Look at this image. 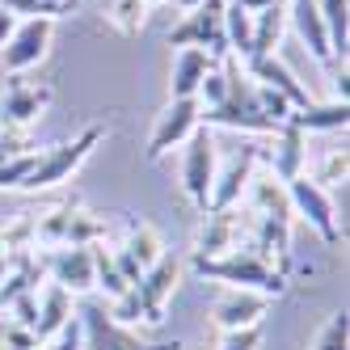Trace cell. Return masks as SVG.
I'll list each match as a JSON object with an SVG mask.
<instances>
[{"mask_svg": "<svg viewBox=\"0 0 350 350\" xmlns=\"http://www.w3.org/2000/svg\"><path fill=\"white\" fill-rule=\"evenodd\" d=\"M224 77H228V93L224 102L211 110H198V122L203 127H232V131H249V135H274L279 122H274L258 97V85L249 81V72L241 68V59L224 64Z\"/></svg>", "mask_w": 350, "mask_h": 350, "instance_id": "1", "label": "cell"}, {"mask_svg": "<svg viewBox=\"0 0 350 350\" xmlns=\"http://www.w3.org/2000/svg\"><path fill=\"white\" fill-rule=\"evenodd\" d=\"M190 266H194V274H203L211 283H224V287L262 291V295H283L287 291V274L274 270L254 245H241V249L219 254V258H194Z\"/></svg>", "mask_w": 350, "mask_h": 350, "instance_id": "2", "label": "cell"}, {"mask_svg": "<svg viewBox=\"0 0 350 350\" xmlns=\"http://www.w3.org/2000/svg\"><path fill=\"white\" fill-rule=\"evenodd\" d=\"M102 139H106V131L93 122V127H85L81 135H72V139H64V144H55V148H46V152H38L34 165H30V173H26V182H21V190L38 194V190H51V186L68 182L72 173L89 161V152H93Z\"/></svg>", "mask_w": 350, "mask_h": 350, "instance_id": "3", "label": "cell"}, {"mask_svg": "<svg viewBox=\"0 0 350 350\" xmlns=\"http://www.w3.org/2000/svg\"><path fill=\"white\" fill-rule=\"evenodd\" d=\"M241 245H254V211L249 207H219L203 211V224L194 232V258H219Z\"/></svg>", "mask_w": 350, "mask_h": 350, "instance_id": "4", "label": "cell"}, {"mask_svg": "<svg viewBox=\"0 0 350 350\" xmlns=\"http://www.w3.org/2000/svg\"><path fill=\"white\" fill-rule=\"evenodd\" d=\"M287 186V203H291V215H299L308 224L312 232H321L325 245H338L342 232H346V224L338 219V207H334V198L325 186H317L308 173H299V178L283 182Z\"/></svg>", "mask_w": 350, "mask_h": 350, "instance_id": "5", "label": "cell"}, {"mask_svg": "<svg viewBox=\"0 0 350 350\" xmlns=\"http://www.w3.org/2000/svg\"><path fill=\"white\" fill-rule=\"evenodd\" d=\"M81 346L85 350H182V342H144L135 329L118 325L102 304H85L81 312Z\"/></svg>", "mask_w": 350, "mask_h": 350, "instance_id": "6", "label": "cell"}, {"mask_svg": "<svg viewBox=\"0 0 350 350\" xmlns=\"http://www.w3.org/2000/svg\"><path fill=\"white\" fill-rule=\"evenodd\" d=\"M215 169H219L215 135H211V127L198 122V127L190 131V139H186V148H182V190H186V198H190L198 211H207Z\"/></svg>", "mask_w": 350, "mask_h": 350, "instance_id": "7", "label": "cell"}, {"mask_svg": "<svg viewBox=\"0 0 350 350\" xmlns=\"http://www.w3.org/2000/svg\"><path fill=\"white\" fill-rule=\"evenodd\" d=\"M169 46H198L211 59L228 55V34H224V0H203L186 9V17L169 30Z\"/></svg>", "mask_w": 350, "mask_h": 350, "instance_id": "8", "label": "cell"}, {"mask_svg": "<svg viewBox=\"0 0 350 350\" xmlns=\"http://www.w3.org/2000/svg\"><path fill=\"white\" fill-rule=\"evenodd\" d=\"M178 283H182V258L165 249V254L139 274V283L131 287L144 325H161V321H165V308H169L173 291H178Z\"/></svg>", "mask_w": 350, "mask_h": 350, "instance_id": "9", "label": "cell"}, {"mask_svg": "<svg viewBox=\"0 0 350 350\" xmlns=\"http://www.w3.org/2000/svg\"><path fill=\"white\" fill-rule=\"evenodd\" d=\"M51 34H55V21L46 17H21L13 38L0 46V64H5L9 77H21L46 59V46H51Z\"/></svg>", "mask_w": 350, "mask_h": 350, "instance_id": "10", "label": "cell"}, {"mask_svg": "<svg viewBox=\"0 0 350 350\" xmlns=\"http://www.w3.org/2000/svg\"><path fill=\"white\" fill-rule=\"evenodd\" d=\"M51 97H55L51 85H30L21 77H9L5 93H0V131H26L30 122L42 118Z\"/></svg>", "mask_w": 350, "mask_h": 350, "instance_id": "11", "label": "cell"}, {"mask_svg": "<svg viewBox=\"0 0 350 350\" xmlns=\"http://www.w3.org/2000/svg\"><path fill=\"white\" fill-rule=\"evenodd\" d=\"M194 127H198V102L194 97H169V106L157 114L152 131H148V148H144L148 161H161L178 144H186Z\"/></svg>", "mask_w": 350, "mask_h": 350, "instance_id": "12", "label": "cell"}, {"mask_svg": "<svg viewBox=\"0 0 350 350\" xmlns=\"http://www.w3.org/2000/svg\"><path fill=\"white\" fill-rule=\"evenodd\" d=\"M262 161V148L258 144H245L237 157H228V165L215 169V182H211V198H207V211H219V207H237L245 198V186L254 178V169Z\"/></svg>", "mask_w": 350, "mask_h": 350, "instance_id": "13", "label": "cell"}, {"mask_svg": "<svg viewBox=\"0 0 350 350\" xmlns=\"http://www.w3.org/2000/svg\"><path fill=\"white\" fill-rule=\"evenodd\" d=\"M42 266L51 274V283H59L72 295L93 291V245H59L51 254H42Z\"/></svg>", "mask_w": 350, "mask_h": 350, "instance_id": "14", "label": "cell"}, {"mask_svg": "<svg viewBox=\"0 0 350 350\" xmlns=\"http://www.w3.org/2000/svg\"><path fill=\"white\" fill-rule=\"evenodd\" d=\"M110 254H114V266L122 270V279L135 287L139 274L165 254V241H161V232L152 228V224L139 219V224H131V228H127V241H122L118 249H110Z\"/></svg>", "mask_w": 350, "mask_h": 350, "instance_id": "15", "label": "cell"}, {"mask_svg": "<svg viewBox=\"0 0 350 350\" xmlns=\"http://www.w3.org/2000/svg\"><path fill=\"white\" fill-rule=\"evenodd\" d=\"M241 68L249 72V81L254 85H266V89H274L283 97V102H291V110H304L312 97H308V89L295 81V72L279 59V55H254V59H241Z\"/></svg>", "mask_w": 350, "mask_h": 350, "instance_id": "16", "label": "cell"}, {"mask_svg": "<svg viewBox=\"0 0 350 350\" xmlns=\"http://www.w3.org/2000/svg\"><path fill=\"white\" fill-rule=\"evenodd\" d=\"M266 308H270V295L228 287L211 304V321H215V329H249V325H262Z\"/></svg>", "mask_w": 350, "mask_h": 350, "instance_id": "17", "label": "cell"}, {"mask_svg": "<svg viewBox=\"0 0 350 350\" xmlns=\"http://www.w3.org/2000/svg\"><path fill=\"white\" fill-rule=\"evenodd\" d=\"M270 139H274V152H270V178L291 182V178H299V173H308V135L299 131L291 118H287Z\"/></svg>", "mask_w": 350, "mask_h": 350, "instance_id": "18", "label": "cell"}, {"mask_svg": "<svg viewBox=\"0 0 350 350\" xmlns=\"http://www.w3.org/2000/svg\"><path fill=\"white\" fill-rule=\"evenodd\" d=\"M287 26L299 34V42L308 46V55L325 68H334V51H329V34H325V21L317 0H287Z\"/></svg>", "mask_w": 350, "mask_h": 350, "instance_id": "19", "label": "cell"}, {"mask_svg": "<svg viewBox=\"0 0 350 350\" xmlns=\"http://www.w3.org/2000/svg\"><path fill=\"white\" fill-rule=\"evenodd\" d=\"M72 317H77V295L64 291L59 283H46V287L38 291V321H34V338H38V342L55 338Z\"/></svg>", "mask_w": 350, "mask_h": 350, "instance_id": "20", "label": "cell"}, {"mask_svg": "<svg viewBox=\"0 0 350 350\" xmlns=\"http://www.w3.org/2000/svg\"><path fill=\"white\" fill-rule=\"evenodd\" d=\"M211 68H215V59L207 51H198V46H178L173 72H169V97H194Z\"/></svg>", "mask_w": 350, "mask_h": 350, "instance_id": "21", "label": "cell"}, {"mask_svg": "<svg viewBox=\"0 0 350 350\" xmlns=\"http://www.w3.org/2000/svg\"><path fill=\"white\" fill-rule=\"evenodd\" d=\"M245 194H249V211H254L258 219H279V224L295 219L291 203H287V186L279 178H270V173H266V178H249Z\"/></svg>", "mask_w": 350, "mask_h": 350, "instance_id": "22", "label": "cell"}, {"mask_svg": "<svg viewBox=\"0 0 350 350\" xmlns=\"http://www.w3.org/2000/svg\"><path fill=\"white\" fill-rule=\"evenodd\" d=\"M287 34V0H274L262 13H254V46H249V59L254 55H274L279 42Z\"/></svg>", "mask_w": 350, "mask_h": 350, "instance_id": "23", "label": "cell"}, {"mask_svg": "<svg viewBox=\"0 0 350 350\" xmlns=\"http://www.w3.org/2000/svg\"><path fill=\"white\" fill-rule=\"evenodd\" d=\"M321 21H325V34H329V51L334 64H346L350 51V0H317Z\"/></svg>", "mask_w": 350, "mask_h": 350, "instance_id": "24", "label": "cell"}, {"mask_svg": "<svg viewBox=\"0 0 350 350\" xmlns=\"http://www.w3.org/2000/svg\"><path fill=\"white\" fill-rule=\"evenodd\" d=\"M291 122L299 131H346V122H350V106L346 102H329V106H317V102H308L304 110H295L291 114Z\"/></svg>", "mask_w": 350, "mask_h": 350, "instance_id": "25", "label": "cell"}, {"mask_svg": "<svg viewBox=\"0 0 350 350\" xmlns=\"http://www.w3.org/2000/svg\"><path fill=\"white\" fill-rule=\"evenodd\" d=\"M106 21L118 30V34H139L144 21H148V5L144 0H106Z\"/></svg>", "mask_w": 350, "mask_h": 350, "instance_id": "26", "label": "cell"}, {"mask_svg": "<svg viewBox=\"0 0 350 350\" xmlns=\"http://www.w3.org/2000/svg\"><path fill=\"white\" fill-rule=\"evenodd\" d=\"M346 338H350V317L346 312H329L308 350H346Z\"/></svg>", "mask_w": 350, "mask_h": 350, "instance_id": "27", "label": "cell"}, {"mask_svg": "<svg viewBox=\"0 0 350 350\" xmlns=\"http://www.w3.org/2000/svg\"><path fill=\"white\" fill-rule=\"evenodd\" d=\"M224 93H228V77H224V68H211L203 77V85H198L194 102H198V110H211V106L224 102Z\"/></svg>", "mask_w": 350, "mask_h": 350, "instance_id": "28", "label": "cell"}, {"mask_svg": "<svg viewBox=\"0 0 350 350\" xmlns=\"http://www.w3.org/2000/svg\"><path fill=\"white\" fill-rule=\"evenodd\" d=\"M308 178L317 182V186H334V182H346V148H334L329 157H325Z\"/></svg>", "mask_w": 350, "mask_h": 350, "instance_id": "29", "label": "cell"}, {"mask_svg": "<svg viewBox=\"0 0 350 350\" xmlns=\"http://www.w3.org/2000/svg\"><path fill=\"white\" fill-rule=\"evenodd\" d=\"M34 157H38V152L30 148V152H21V157H13V161L0 165V190H21V182H26V173H30Z\"/></svg>", "mask_w": 350, "mask_h": 350, "instance_id": "30", "label": "cell"}, {"mask_svg": "<svg viewBox=\"0 0 350 350\" xmlns=\"http://www.w3.org/2000/svg\"><path fill=\"white\" fill-rule=\"evenodd\" d=\"M215 350H262V325H249V329H219Z\"/></svg>", "mask_w": 350, "mask_h": 350, "instance_id": "31", "label": "cell"}, {"mask_svg": "<svg viewBox=\"0 0 350 350\" xmlns=\"http://www.w3.org/2000/svg\"><path fill=\"white\" fill-rule=\"evenodd\" d=\"M0 342H5V350H38L42 346L34 338V329H26L17 321H0Z\"/></svg>", "mask_w": 350, "mask_h": 350, "instance_id": "32", "label": "cell"}, {"mask_svg": "<svg viewBox=\"0 0 350 350\" xmlns=\"http://www.w3.org/2000/svg\"><path fill=\"white\" fill-rule=\"evenodd\" d=\"M0 9H9L17 17H46V21H59L55 9H46L42 0H0Z\"/></svg>", "mask_w": 350, "mask_h": 350, "instance_id": "33", "label": "cell"}, {"mask_svg": "<svg viewBox=\"0 0 350 350\" xmlns=\"http://www.w3.org/2000/svg\"><path fill=\"white\" fill-rule=\"evenodd\" d=\"M17 13H9V9H0V46H5L9 38H13V30H17Z\"/></svg>", "mask_w": 350, "mask_h": 350, "instance_id": "34", "label": "cell"}, {"mask_svg": "<svg viewBox=\"0 0 350 350\" xmlns=\"http://www.w3.org/2000/svg\"><path fill=\"white\" fill-rule=\"evenodd\" d=\"M46 9H55V17H64V13H72L77 5H85V0H42Z\"/></svg>", "mask_w": 350, "mask_h": 350, "instance_id": "35", "label": "cell"}, {"mask_svg": "<svg viewBox=\"0 0 350 350\" xmlns=\"http://www.w3.org/2000/svg\"><path fill=\"white\" fill-rule=\"evenodd\" d=\"M228 5H241L245 13H262L266 5H274V0H228Z\"/></svg>", "mask_w": 350, "mask_h": 350, "instance_id": "36", "label": "cell"}, {"mask_svg": "<svg viewBox=\"0 0 350 350\" xmlns=\"http://www.w3.org/2000/svg\"><path fill=\"white\" fill-rule=\"evenodd\" d=\"M173 5H178V9L186 13V9H194V5H203V0H173Z\"/></svg>", "mask_w": 350, "mask_h": 350, "instance_id": "37", "label": "cell"}, {"mask_svg": "<svg viewBox=\"0 0 350 350\" xmlns=\"http://www.w3.org/2000/svg\"><path fill=\"white\" fill-rule=\"evenodd\" d=\"M144 5H148V9H152V5H169V0H144Z\"/></svg>", "mask_w": 350, "mask_h": 350, "instance_id": "38", "label": "cell"}]
</instances>
